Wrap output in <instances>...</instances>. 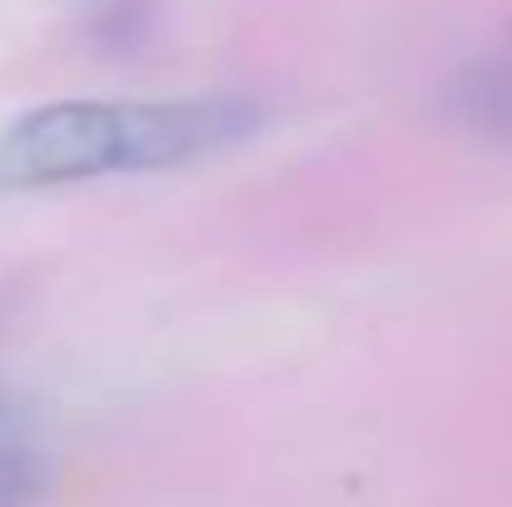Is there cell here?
I'll list each match as a JSON object with an SVG mask.
<instances>
[{"mask_svg": "<svg viewBox=\"0 0 512 507\" xmlns=\"http://www.w3.org/2000/svg\"><path fill=\"white\" fill-rule=\"evenodd\" d=\"M259 125L264 105L249 95L50 100L0 125V194L179 169L244 145Z\"/></svg>", "mask_w": 512, "mask_h": 507, "instance_id": "obj_1", "label": "cell"}, {"mask_svg": "<svg viewBox=\"0 0 512 507\" xmlns=\"http://www.w3.org/2000/svg\"><path fill=\"white\" fill-rule=\"evenodd\" d=\"M40 483V458L20 443H0V507H25L40 493Z\"/></svg>", "mask_w": 512, "mask_h": 507, "instance_id": "obj_2", "label": "cell"}]
</instances>
